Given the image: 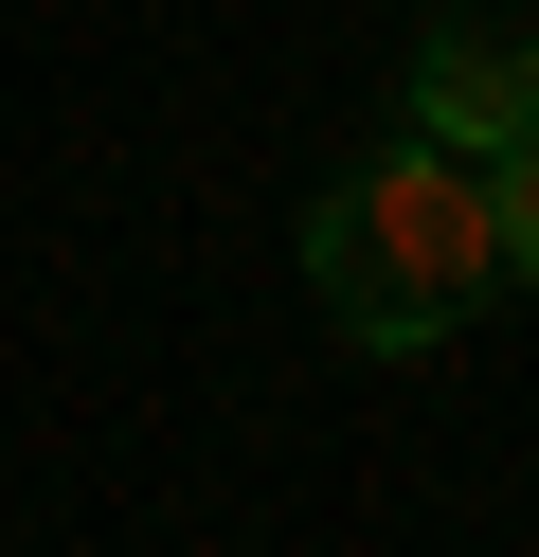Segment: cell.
Masks as SVG:
<instances>
[{
  "label": "cell",
  "mask_w": 539,
  "mask_h": 557,
  "mask_svg": "<svg viewBox=\"0 0 539 557\" xmlns=\"http://www.w3.org/2000/svg\"><path fill=\"white\" fill-rule=\"evenodd\" d=\"M486 216H503V288H539V126L486 162Z\"/></svg>",
  "instance_id": "cell-3"
},
{
  "label": "cell",
  "mask_w": 539,
  "mask_h": 557,
  "mask_svg": "<svg viewBox=\"0 0 539 557\" xmlns=\"http://www.w3.org/2000/svg\"><path fill=\"white\" fill-rule=\"evenodd\" d=\"M414 126L467 145V162H503V145L539 126V54L503 37L486 0H431V18H414Z\"/></svg>",
  "instance_id": "cell-2"
},
{
  "label": "cell",
  "mask_w": 539,
  "mask_h": 557,
  "mask_svg": "<svg viewBox=\"0 0 539 557\" xmlns=\"http://www.w3.org/2000/svg\"><path fill=\"white\" fill-rule=\"evenodd\" d=\"M306 288H323V324H342L359 360H431V342H450L467 306L503 288L486 162L414 126V145H395V162H359L342 198H306Z\"/></svg>",
  "instance_id": "cell-1"
}]
</instances>
